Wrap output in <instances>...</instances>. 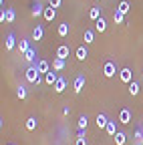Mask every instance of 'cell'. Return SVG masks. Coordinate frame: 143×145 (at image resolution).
Segmentation results:
<instances>
[{"label": "cell", "mask_w": 143, "mask_h": 145, "mask_svg": "<svg viewBox=\"0 0 143 145\" xmlns=\"http://www.w3.org/2000/svg\"><path fill=\"white\" fill-rule=\"evenodd\" d=\"M24 79H26L28 83H34V85H40V83H42V79H40V72H39L37 65H30V67L24 71Z\"/></svg>", "instance_id": "6da1fadb"}, {"label": "cell", "mask_w": 143, "mask_h": 145, "mask_svg": "<svg viewBox=\"0 0 143 145\" xmlns=\"http://www.w3.org/2000/svg\"><path fill=\"white\" fill-rule=\"evenodd\" d=\"M115 72H117V67H115V63H113V61H107V63L103 65V75H105L107 79L115 77Z\"/></svg>", "instance_id": "7a4b0ae2"}, {"label": "cell", "mask_w": 143, "mask_h": 145, "mask_svg": "<svg viewBox=\"0 0 143 145\" xmlns=\"http://www.w3.org/2000/svg\"><path fill=\"white\" fill-rule=\"evenodd\" d=\"M119 79H121L123 83H133V72H131V69H129V67H123V69L119 71Z\"/></svg>", "instance_id": "3957f363"}, {"label": "cell", "mask_w": 143, "mask_h": 145, "mask_svg": "<svg viewBox=\"0 0 143 145\" xmlns=\"http://www.w3.org/2000/svg\"><path fill=\"white\" fill-rule=\"evenodd\" d=\"M85 81H87V79H85V75H79V77L75 79V83H73V91H75L77 95L85 89Z\"/></svg>", "instance_id": "277c9868"}, {"label": "cell", "mask_w": 143, "mask_h": 145, "mask_svg": "<svg viewBox=\"0 0 143 145\" xmlns=\"http://www.w3.org/2000/svg\"><path fill=\"white\" fill-rule=\"evenodd\" d=\"M119 123L121 125L131 123V111H129V109H121V111H119Z\"/></svg>", "instance_id": "5b68a950"}, {"label": "cell", "mask_w": 143, "mask_h": 145, "mask_svg": "<svg viewBox=\"0 0 143 145\" xmlns=\"http://www.w3.org/2000/svg\"><path fill=\"white\" fill-rule=\"evenodd\" d=\"M24 61L28 63V65H34V63H37V48H28L26 52H24Z\"/></svg>", "instance_id": "8992f818"}, {"label": "cell", "mask_w": 143, "mask_h": 145, "mask_svg": "<svg viewBox=\"0 0 143 145\" xmlns=\"http://www.w3.org/2000/svg\"><path fill=\"white\" fill-rule=\"evenodd\" d=\"M59 81V75H57V72H46V75H44V85H48V87H55V83Z\"/></svg>", "instance_id": "52a82bcc"}, {"label": "cell", "mask_w": 143, "mask_h": 145, "mask_svg": "<svg viewBox=\"0 0 143 145\" xmlns=\"http://www.w3.org/2000/svg\"><path fill=\"white\" fill-rule=\"evenodd\" d=\"M42 16H44V20H46V22H52V20H55V16H57V8H52V6H46Z\"/></svg>", "instance_id": "ba28073f"}, {"label": "cell", "mask_w": 143, "mask_h": 145, "mask_svg": "<svg viewBox=\"0 0 143 145\" xmlns=\"http://www.w3.org/2000/svg\"><path fill=\"white\" fill-rule=\"evenodd\" d=\"M34 65H37V69H39V72H40V75H46V72H50V65L46 63V61H37V63H34Z\"/></svg>", "instance_id": "9c48e42d"}, {"label": "cell", "mask_w": 143, "mask_h": 145, "mask_svg": "<svg viewBox=\"0 0 143 145\" xmlns=\"http://www.w3.org/2000/svg\"><path fill=\"white\" fill-rule=\"evenodd\" d=\"M42 36H44V28H42V24H37L32 30V40H42Z\"/></svg>", "instance_id": "30bf717a"}, {"label": "cell", "mask_w": 143, "mask_h": 145, "mask_svg": "<svg viewBox=\"0 0 143 145\" xmlns=\"http://www.w3.org/2000/svg\"><path fill=\"white\" fill-rule=\"evenodd\" d=\"M4 46H6V50H14V46H16V39H14V32H8L6 40H4Z\"/></svg>", "instance_id": "8fae6325"}, {"label": "cell", "mask_w": 143, "mask_h": 145, "mask_svg": "<svg viewBox=\"0 0 143 145\" xmlns=\"http://www.w3.org/2000/svg\"><path fill=\"white\" fill-rule=\"evenodd\" d=\"M52 89H55V93H63V91L67 89V79H65V77H59V81L55 83V87H52Z\"/></svg>", "instance_id": "7c38bea8"}, {"label": "cell", "mask_w": 143, "mask_h": 145, "mask_svg": "<svg viewBox=\"0 0 143 145\" xmlns=\"http://www.w3.org/2000/svg\"><path fill=\"white\" fill-rule=\"evenodd\" d=\"M30 14H32L34 18H39L40 14H44V6H42L40 2H37V4H34V6H32V10H30Z\"/></svg>", "instance_id": "4fadbf2b"}, {"label": "cell", "mask_w": 143, "mask_h": 145, "mask_svg": "<svg viewBox=\"0 0 143 145\" xmlns=\"http://www.w3.org/2000/svg\"><path fill=\"white\" fill-rule=\"evenodd\" d=\"M95 121H97V127H99V129H105V127H107V123H109V119H107V115H103V113H99Z\"/></svg>", "instance_id": "5bb4252c"}, {"label": "cell", "mask_w": 143, "mask_h": 145, "mask_svg": "<svg viewBox=\"0 0 143 145\" xmlns=\"http://www.w3.org/2000/svg\"><path fill=\"white\" fill-rule=\"evenodd\" d=\"M67 57H69V46L67 44H61L57 48V59H67Z\"/></svg>", "instance_id": "9a60e30c"}, {"label": "cell", "mask_w": 143, "mask_h": 145, "mask_svg": "<svg viewBox=\"0 0 143 145\" xmlns=\"http://www.w3.org/2000/svg\"><path fill=\"white\" fill-rule=\"evenodd\" d=\"M24 125H26V129H28V131H34V129L39 127V121H37V117H28Z\"/></svg>", "instance_id": "2e32d148"}, {"label": "cell", "mask_w": 143, "mask_h": 145, "mask_svg": "<svg viewBox=\"0 0 143 145\" xmlns=\"http://www.w3.org/2000/svg\"><path fill=\"white\" fill-rule=\"evenodd\" d=\"M95 30H97V32H105V30H107V20H105L103 16L95 22Z\"/></svg>", "instance_id": "e0dca14e"}, {"label": "cell", "mask_w": 143, "mask_h": 145, "mask_svg": "<svg viewBox=\"0 0 143 145\" xmlns=\"http://www.w3.org/2000/svg\"><path fill=\"white\" fill-rule=\"evenodd\" d=\"M83 40H85V44H91V42H95V32H93V30H85V34H83Z\"/></svg>", "instance_id": "ac0fdd59"}, {"label": "cell", "mask_w": 143, "mask_h": 145, "mask_svg": "<svg viewBox=\"0 0 143 145\" xmlns=\"http://www.w3.org/2000/svg\"><path fill=\"white\" fill-rule=\"evenodd\" d=\"M113 139H115V143H117V145H125V141H127V135H125L123 131H117Z\"/></svg>", "instance_id": "d6986e66"}, {"label": "cell", "mask_w": 143, "mask_h": 145, "mask_svg": "<svg viewBox=\"0 0 143 145\" xmlns=\"http://www.w3.org/2000/svg\"><path fill=\"white\" fill-rule=\"evenodd\" d=\"M133 145H143V127H137V131H135V141Z\"/></svg>", "instance_id": "ffe728a7"}, {"label": "cell", "mask_w": 143, "mask_h": 145, "mask_svg": "<svg viewBox=\"0 0 143 145\" xmlns=\"http://www.w3.org/2000/svg\"><path fill=\"white\" fill-rule=\"evenodd\" d=\"M87 57H89L87 46H79V48H77V59H79V61H85Z\"/></svg>", "instance_id": "44dd1931"}, {"label": "cell", "mask_w": 143, "mask_h": 145, "mask_svg": "<svg viewBox=\"0 0 143 145\" xmlns=\"http://www.w3.org/2000/svg\"><path fill=\"white\" fill-rule=\"evenodd\" d=\"M127 91H129V95H131V97L139 95V91H141V89H139V83H135V81L129 83V89H127Z\"/></svg>", "instance_id": "7402d4cb"}, {"label": "cell", "mask_w": 143, "mask_h": 145, "mask_svg": "<svg viewBox=\"0 0 143 145\" xmlns=\"http://www.w3.org/2000/svg\"><path fill=\"white\" fill-rule=\"evenodd\" d=\"M105 131L109 133L111 137H115V133H117V125H115V121H109V123H107V127H105Z\"/></svg>", "instance_id": "603a6c76"}, {"label": "cell", "mask_w": 143, "mask_h": 145, "mask_svg": "<svg viewBox=\"0 0 143 145\" xmlns=\"http://www.w3.org/2000/svg\"><path fill=\"white\" fill-rule=\"evenodd\" d=\"M129 8H131V6H129L127 0H123V2H119V4H117V10H119L121 14H127V12H129Z\"/></svg>", "instance_id": "cb8c5ba5"}, {"label": "cell", "mask_w": 143, "mask_h": 145, "mask_svg": "<svg viewBox=\"0 0 143 145\" xmlns=\"http://www.w3.org/2000/svg\"><path fill=\"white\" fill-rule=\"evenodd\" d=\"M89 18L97 22L99 18H101V8H91V10H89Z\"/></svg>", "instance_id": "d4e9b609"}, {"label": "cell", "mask_w": 143, "mask_h": 145, "mask_svg": "<svg viewBox=\"0 0 143 145\" xmlns=\"http://www.w3.org/2000/svg\"><path fill=\"white\" fill-rule=\"evenodd\" d=\"M57 34H59V36H67V34H69V22H63V24H59V28H57Z\"/></svg>", "instance_id": "484cf974"}, {"label": "cell", "mask_w": 143, "mask_h": 145, "mask_svg": "<svg viewBox=\"0 0 143 145\" xmlns=\"http://www.w3.org/2000/svg\"><path fill=\"white\" fill-rule=\"evenodd\" d=\"M28 48H30V44H28V39H20V40H18V50L24 54Z\"/></svg>", "instance_id": "4316f807"}, {"label": "cell", "mask_w": 143, "mask_h": 145, "mask_svg": "<svg viewBox=\"0 0 143 145\" xmlns=\"http://www.w3.org/2000/svg\"><path fill=\"white\" fill-rule=\"evenodd\" d=\"M65 69V59H55L52 61V71H63Z\"/></svg>", "instance_id": "83f0119b"}, {"label": "cell", "mask_w": 143, "mask_h": 145, "mask_svg": "<svg viewBox=\"0 0 143 145\" xmlns=\"http://www.w3.org/2000/svg\"><path fill=\"white\" fill-rule=\"evenodd\" d=\"M113 20H115V24H125V14H121L119 10H115V14H113Z\"/></svg>", "instance_id": "f1b7e54d"}, {"label": "cell", "mask_w": 143, "mask_h": 145, "mask_svg": "<svg viewBox=\"0 0 143 145\" xmlns=\"http://www.w3.org/2000/svg\"><path fill=\"white\" fill-rule=\"evenodd\" d=\"M26 95H28V93H26V87H22V85H20L18 89H16V97H18L20 101H24V99H26Z\"/></svg>", "instance_id": "f546056e"}, {"label": "cell", "mask_w": 143, "mask_h": 145, "mask_svg": "<svg viewBox=\"0 0 143 145\" xmlns=\"http://www.w3.org/2000/svg\"><path fill=\"white\" fill-rule=\"evenodd\" d=\"M87 125H89V117L87 115H81L79 117V129H87Z\"/></svg>", "instance_id": "4dcf8cb0"}, {"label": "cell", "mask_w": 143, "mask_h": 145, "mask_svg": "<svg viewBox=\"0 0 143 145\" xmlns=\"http://www.w3.org/2000/svg\"><path fill=\"white\" fill-rule=\"evenodd\" d=\"M61 2H63V0H48V6H52V8H59V6H61Z\"/></svg>", "instance_id": "1f68e13d"}, {"label": "cell", "mask_w": 143, "mask_h": 145, "mask_svg": "<svg viewBox=\"0 0 143 145\" xmlns=\"http://www.w3.org/2000/svg\"><path fill=\"white\" fill-rule=\"evenodd\" d=\"M75 145H87V137H77V143Z\"/></svg>", "instance_id": "d6a6232c"}, {"label": "cell", "mask_w": 143, "mask_h": 145, "mask_svg": "<svg viewBox=\"0 0 143 145\" xmlns=\"http://www.w3.org/2000/svg\"><path fill=\"white\" fill-rule=\"evenodd\" d=\"M77 137H87V135H85V129H79V133H77Z\"/></svg>", "instance_id": "836d02e7"}, {"label": "cell", "mask_w": 143, "mask_h": 145, "mask_svg": "<svg viewBox=\"0 0 143 145\" xmlns=\"http://www.w3.org/2000/svg\"><path fill=\"white\" fill-rule=\"evenodd\" d=\"M97 2H99V0H97Z\"/></svg>", "instance_id": "e575fe53"}, {"label": "cell", "mask_w": 143, "mask_h": 145, "mask_svg": "<svg viewBox=\"0 0 143 145\" xmlns=\"http://www.w3.org/2000/svg\"><path fill=\"white\" fill-rule=\"evenodd\" d=\"M10 145H12V143H10Z\"/></svg>", "instance_id": "d590c367"}]
</instances>
